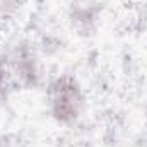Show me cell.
Listing matches in <instances>:
<instances>
[{"mask_svg":"<svg viewBox=\"0 0 147 147\" xmlns=\"http://www.w3.org/2000/svg\"><path fill=\"white\" fill-rule=\"evenodd\" d=\"M50 108L57 121L70 125L77 121L84 108V94L72 75H62L50 86Z\"/></svg>","mask_w":147,"mask_h":147,"instance_id":"6da1fadb","label":"cell"},{"mask_svg":"<svg viewBox=\"0 0 147 147\" xmlns=\"http://www.w3.org/2000/svg\"><path fill=\"white\" fill-rule=\"evenodd\" d=\"M7 70L12 79H16L22 87H33L38 84V69L34 55L29 51V48L21 46L16 48L10 55L3 58Z\"/></svg>","mask_w":147,"mask_h":147,"instance_id":"7a4b0ae2","label":"cell"},{"mask_svg":"<svg viewBox=\"0 0 147 147\" xmlns=\"http://www.w3.org/2000/svg\"><path fill=\"white\" fill-rule=\"evenodd\" d=\"M10 89H12V77L7 70L5 62L0 60V105H3L7 101Z\"/></svg>","mask_w":147,"mask_h":147,"instance_id":"3957f363","label":"cell"},{"mask_svg":"<svg viewBox=\"0 0 147 147\" xmlns=\"http://www.w3.org/2000/svg\"><path fill=\"white\" fill-rule=\"evenodd\" d=\"M19 0H0V19H9L19 10Z\"/></svg>","mask_w":147,"mask_h":147,"instance_id":"277c9868","label":"cell"}]
</instances>
